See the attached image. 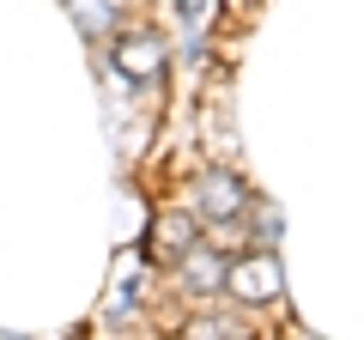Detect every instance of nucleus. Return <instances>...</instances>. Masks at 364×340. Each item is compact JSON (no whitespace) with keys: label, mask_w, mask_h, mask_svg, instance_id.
<instances>
[{"label":"nucleus","mask_w":364,"mask_h":340,"mask_svg":"<svg viewBox=\"0 0 364 340\" xmlns=\"http://www.w3.org/2000/svg\"><path fill=\"white\" fill-rule=\"evenodd\" d=\"M188 249H195V219H188V213H158V225H152V249H146V255H152L158 267H176Z\"/></svg>","instance_id":"obj_4"},{"label":"nucleus","mask_w":364,"mask_h":340,"mask_svg":"<svg viewBox=\"0 0 364 340\" xmlns=\"http://www.w3.org/2000/svg\"><path fill=\"white\" fill-rule=\"evenodd\" d=\"M225 286L237 292L243 304H267L279 292V262H273V249L249 255V262H225Z\"/></svg>","instance_id":"obj_2"},{"label":"nucleus","mask_w":364,"mask_h":340,"mask_svg":"<svg viewBox=\"0 0 364 340\" xmlns=\"http://www.w3.org/2000/svg\"><path fill=\"white\" fill-rule=\"evenodd\" d=\"M176 267H182L188 280H195V292H219V286H225V255H213V249H200V255L188 249V255H182Z\"/></svg>","instance_id":"obj_5"},{"label":"nucleus","mask_w":364,"mask_h":340,"mask_svg":"<svg viewBox=\"0 0 364 340\" xmlns=\"http://www.w3.org/2000/svg\"><path fill=\"white\" fill-rule=\"evenodd\" d=\"M188 340H243V334H237L231 322H219V316H213V322H195V328H188Z\"/></svg>","instance_id":"obj_6"},{"label":"nucleus","mask_w":364,"mask_h":340,"mask_svg":"<svg viewBox=\"0 0 364 340\" xmlns=\"http://www.w3.org/2000/svg\"><path fill=\"white\" fill-rule=\"evenodd\" d=\"M109 67H116L128 85H146V79H158V67H164V43H158L152 31H122V37L109 43Z\"/></svg>","instance_id":"obj_1"},{"label":"nucleus","mask_w":364,"mask_h":340,"mask_svg":"<svg viewBox=\"0 0 364 340\" xmlns=\"http://www.w3.org/2000/svg\"><path fill=\"white\" fill-rule=\"evenodd\" d=\"M195 201H200V219H213V225H231V219L249 213V188L237 183V176H225V170H213Z\"/></svg>","instance_id":"obj_3"}]
</instances>
